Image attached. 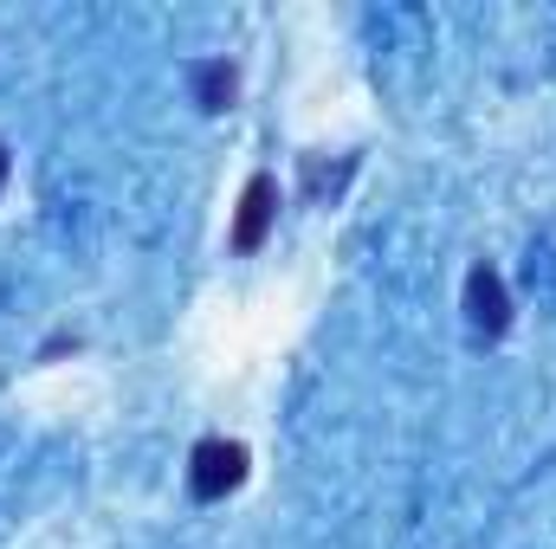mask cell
<instances>
[{
  "label": "cell",
  "instance_id": "obj_3",
  "mask_svg": "<svg viewBox=\"0 0 556 549\" xmlns=\"http://www.w3.org/2000/svg\"><path fill=\"white\" fill-rule=\"evenodd\" d=\"M273 220H278V181L273 175H253L247 194H240V214H233V253H260Z\"/></svg>",
  "mask_w": 556,
  "mask_h": 549
},
{
  "label": "cell",
  "instance_id": "obj_5",
  "mask_svg": "<svg viewBox=\"0 0 556 549\" xmlns=\"http://www.w3.org/2000/svg\"><path fill=\"white\" fill-rule=\"evenodd\" d=\"M7 168H13V162H7V142H0V188H7Z\"/></svg>",
  "mask_w": 556,
  "mask_h": 549
},
{
  "label": "cell",
  "instance_id": "obj_4",
  "mask_svg": "<svg viewBox=\"0 0 556 549\" xmlns=\"http://www.w3.org/2000/svg\"><path fill=\"white\" fill-rule=\"evenodd\" d=\"M233 91H240V72H233L227 59L194 65V104H201V111H227V104H233Z\"/></svg>",
  "mask_w": 556,
  "mask_h": 549
},
{
  "label": "cell",
  "instance_id": "obj_2",
  "mask_svg": "<svg viewBox=\"0 0 556 549\" xmlns=\"http://www.w3.org/2000/svg\"><path fill=\"white\" fill-rule=\"evenodd\" d=\"M466 323H472V336H505L511 330V291L492 266L466 272Z\"/></svg>",
  "mask_w": 556,
  "mask_h": 549
},
{
  "label": "cell",
  "instance_id": "obj_1",
  "mask_svg": "<svg viewBox=\"0 0 556 549\" xmlns=\"http://www.w3.org/2000/svg\"><path fill=\"white\" fill-rule=\"evenodd\" d=\"M247 446L240 439H201L194 446V459H188V491L194 498H227V491H240L247 485Z\"/></svg>",
  "mask_w": 556,
  "mask_h": 549
}]
</instances>
